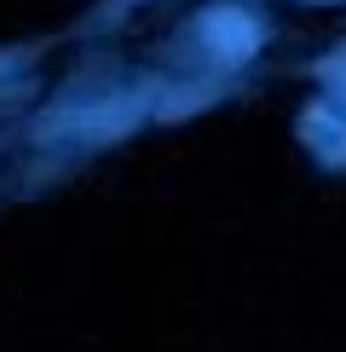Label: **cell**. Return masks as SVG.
I'll return each mask as SVG.
<instances>
[{"label":"cell","mask_w":346,"mask_h":352,"mask_svg":"<svg viewBox=\"0 0 346 352\" xmlns=\"http://www.w3.org/2000/svg\"><path fill=\"white\" fill-rule=\"evenodd\" d=\"M202 35H208V47L220 52V58H242V52L260 41V35H254V23L242 18V12H214V18L202 23Z\"/></svg>","instance_id":"obj_1"}]
</instances>
